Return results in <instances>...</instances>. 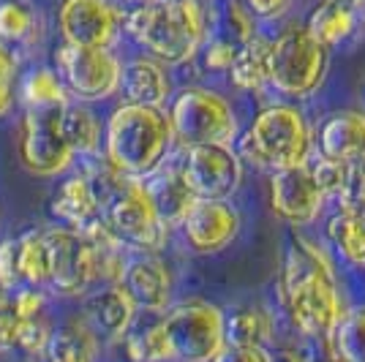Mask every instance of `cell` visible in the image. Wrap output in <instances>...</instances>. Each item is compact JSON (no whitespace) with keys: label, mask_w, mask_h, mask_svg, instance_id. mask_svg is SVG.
Segmentation results:
<instances>
[{"label":"cell","mask_w":365,"mask_h":362,"mask_svg":"<svg viewBox=\"0 0 365 362\" xmlns=\"http://www.w3.org/2000/svg\"><path fill=\"white\" fill-rule=\"evenodd\" d=\"M55 71L71 98L91 104L118 93L123 63L112 49L61 44L55 49Z\"/></svg>","instance_id":"obj_9"},{"label":"cell","mask_w":365,"mask_h":362,"mask_svg":"<svg viewBox=\"0 0 365 362\" xmlns=\"http://www.w3.org/2000/svg\"><path fill=\"white\" fill-rule=\"evenodd\" d=\"M14 85H16V61L9 52V46L0 44V118L14 104Z\"/></svg>","instance_id":"obj_36"},{"label":"cell","mask_w":365,"mask_h":362,"mask_svg":"<svg viewBox=\"0 0 365 362\" xmlns=\"http://www.w3.org/2000/svg\"><path fill=\"white\" fill-rule=\"evenodd\" d=\"M338 210L365 212V158L346 166V180L338 197Z\"/></svg>","instance_id":"obj_34"},{"label":"cell","mask_w":365,"mask_h":362,"mask_svg":"<svg viewBox=\"0 0 365 362\" xmlns=\"http://www.w3.org/2000/svg\"><path fill=\"white\" fill-rule=\"evenodd\" d=\"M16 267L22 284L46 286V272H49L46 229H31L22 237H16Z\"/></svg>","instance_id":"obj_29"},{"label":"cell","mask_w":365,"mask_h":362,"mask_svg":"<svg viewBox=\"0 0 365 362\" xmlns=\"http://www.w3.org/2000/svg\"><path fill=\"white\" fill-rule=\"evenodd\" d=\"M294 0H245L248 11L257 16V19H281L292 9Z\"/></svg>","instance_id":"obj_41"},{"label":"cell","mask_w":365,"mask_h":362,"mask_svg":"<svg viewBox=\"0 0 365 362\" xmlns=\"http://www.w3.org/2000/svg\"><path fill=\"white\" fill-rule=\"evenodd\" d=\"M175 142L194 145H232L237 139V115L221 93L210 88H185L175 95L167 112Z\"/></svg>","instance_id":"obj_7"},{"label":"cell","mask_w":365,"mask_h":362,"mask_svg":"<svg viewBox=\"0 0 365 362\" xmlns=\"http://www.w3.org/2000/svg\"><path fill=\"white\" fill-rule=\"evenodd\" d=\"M229 79L240 90H262L270 85V38L254 36L237 46L229 66Z\"/></svg>","instance_id":"obj_23"},{"label":"cell","mask_w":365,"mask_h":362,"mask_svg":"<svg viewBox=\"0 0 365 362\" xmlns=\"http://www.w3.org/2000/svg\"><path fill=\"white\" fill-rule=\"evenodd\" d=\"M101 351L98 335L82 316H71L66 324L52 330L46 360L49 362H96Z\"/></svg>","instance_id":"obj_22"},{"label":"cell","mask_w":365,"mask_h":362,"mask_svg":"<svg viewBox=\"0 0 365 362\" xmlns=\"http://www.w3.org/2000/svg\"><path fill=\"white\" fill-rule=\"evenodd\" d=\"M109 3H115L118 9H123V6H131V9H134V6H139V3H145V0H109Z\"/></svg>","instance_id":"obj_42"},{"label":"cell","mask_w":365,"mask_h":362,"mask_svg":"<svg viewBox=\"0 0 365 362\" xmlns=\"http://www.w3.org/2000/svg\"><path fill=\"white\" fill-rule=\"evenodd\" d=\"M58 33L63 44L112 49L123 33V9L109 0H61Z\"/></svg>","instance_id":"obj_12"},{"label":"cell","mask_w":365,"mask_h":362,"mask_svg":"<svg viewBox=\"0 0 365 362\" xmlns=\"http://www.w3.org/2000/svg\"><path fill=\"white\" fill-rule=\"evenodd\" d=\"M120 286L134 300L137 311L161 314L172 305V270L158 254L128 257L120 275Z\"/></svg>","instance_id":"obj_15"},{"label":"cell","mask_w":365,"mask_h":362,"mask_svg":"<svg viewBox=\"0 0 365 362\" xmlns=\"http://www.w3.org/2000/svg\"><path fill=\"white\" fill-rule=\"evenodd\" d=\"M82 319L91 324L98 341L120 343L125 332L131 330V324L137 321V305L125 294L120 284H109V286H101L98 291L88 294Z\"/></svg>","instance_id":"obj_17"},{"label":"cell","mask_w":365,"mask_h":362,"mask_svg":"<svg viewBox=\"0 0 365 362\" xmlns=\"http://www.w3.org/2000/svg\"><path fill=\"white\" fill-rule=\"evenodd\" d=\"M19 324H22V319L16 314L14 300L6 291H0V351L3 348H14Z\"/></svg>","instance_id":"obj_39"},{"label":"cell","mask_w":365,"mask_h":362,"mask_svg":"<svg viewBox=\"0 0 365 362\" xmlns=\"http://www.w3.org/2000/svg\"><path fill=\"white\" fill-rule=\"evenodd\" d=\"M139 182H142L145 194L150 197L153 207L158 212V218H161L169 229L180 227L185 212L191 210V205L197 202V197L191 194L188 182L182 177L180 164H175V161H161L150 175L139 177Z\"/></svg>","instance_id":"obj_18"},{"label":"cell","mask_w":365,"mask_h":362,"mask_svg":"<svg viewBox=\"0 0 365 362\" xmlns=\"http://www.w3.org/2000/svg\"><path fill=\"white\" fill-rule=\"evenodd\" d=\"M235 152L243 166L259 172L303 166L314 152V128L297 106L270 104L254 118L248 131L237 136Z\"/></svg>","instance_id":"obj_4"},{"label":"cell","mask_w":365,"mask_h":362,"mask_svg":"<svg viewBox=\"0 0 365 362\" xmlns=\"http://www.w3.org/2000/svg\"><path fill=\"white\" fill-rule=\"evenodd\" d=\"M41 16L28 0H0V44H33Z\"/></svg>","instance_id":"obj_27"},{"label":"cell","mask_w":365,"mask_h":362,"mask_svg":"<svg viewBox=\"0 0 365 362\" xmlns=\"http://www.w3.org/2000/svg\"><path fill=\"white\" fill-rule=\"evenodd\" d=\"M227 343H243V346H267L275 335L273 314L264 305H243L232 311L224 321Z\"/></svg>","instance_id":"obj_26"},{"label":"cell","mask_w":365,"mask_h":362,"mask_svg":"<svg viewBox=\"0 0 365 362\" xmlns=\"http://www.w3.org/2000/svg\"><path fill=\"white\" fill-rule=\"evenodd\" d=\"M19 95L28 109L33 106H55V104H66L71 101V95L66 90L63 79L58 76V71L46 68V66H38L33 68L31 74L22 79V88H19Z\"/></svg>","instance_id":"obj_31"},{"label":"cell","mask_w":365,"mask_h":362,"mask_svg":"<svg viewBox=\"0 0 365 362\" xmlns=\"http://www.w3.org/2000/svg\"><path fill=\"white\" fill-rule=\"evenodd\" d=\"M98 207H101L104 227L125 251L158 254L167 245L169 227L158 218L150 197L145 194L137 177H123L107 197L98 202Z\"/></svg>","instance_id":"obj_5"},{"label":"cell","mask_w":365,"mask_h":362,"mask_svg":"<svg viewBox=\"0 0 365 362\" xmlns=\"http://www.w3.org/2000/svg\"><path fill=\"white\" fill-rule=\"evenodd\" d=\"M224 311L205 300H185L167 308L161 327L167 332L172 362H210L227 343Z\"/></svg>","instance_id":"obj_8"},{"label":"cell","mask_w":365,"mask_h":362,"mask_svg":"<svg viewBox=\"0 0 365 362\" xmlns=\"http://www.w3.org/2000/svg\"><path fill=\"white\" fill-rule=\"evenodd\" d=\"M63 104L33 106L25 112V134L19 155L28 172L38 177H58L74 164L76 152L61 120Z\"/></svg>","instance_id":"obj_10"},{"label":"cell","mask_w":365,"mask_h":362,"mask_svg":"<svg viewBox=\"0 0 365 362\" xmlns=\"http://www.w3.org/2000/svg\"><path fill=\"white\" fill-rule=\"evenodd\" d=\"M319 158L335 164H354L365 158V115L357 109H338L324 115L314 131Z\"/></svg>","instance_id":"obj_16"},{"label":"cell","mask_w":365,"mask_h":362,"mask_svg":"<svg viewBox=\"0 0 365 362\" xmlns=\"http://www.w3.org/2000/svg\"><path fill=\"white\" fill-rule=\"evenodd\" d=\"M61 120L66 128V136L71 142L76 155H98L101 142H104V123L98 120V115L82 101H66L61 109Z\"/></svg>","instance_id":"obj_24"},{"label":"cell","mask_w":365,"mask_h":362,"mask_svg":"<svg viewBox=\"0 0 365 362\" xmlns=\"http://www.w3.org/2000/svg\"><path fill=\"white\" fill-rule=\"evenodd\" d=\"M278 291L289 321L305 338L327 341L346 311L333 251L311 237H294L289 242Z\"/></svg>","instance_id":"obj_1"},{"label":"cell","mask_w":365,"mask_h":362,"mask_svg":"<svg viewBox=\"0 0 365 362\" xmlns=\"http://www.w3.org/2000/svg\"><path fill=\"white\" fill-rule=\"evenodd\" d=\"M52 215L63 221V227L71 229H85L101 224V207H98V199L93 194L91 182L85 175H71L58 185L55 197H52Z\"/></svg>","instance_id":"obj_21"},{"label":"cell","mask_w":365,"mask_h":362,"mask_svg":"<svg viewBox=\"0 0 365 362\" xmlns=\"http://www.w3.org/2000/svg\"><path fill=\"white\" fill-rule=\"evenodd\" d=\"M213 22L205 0H145L123 11V33L164 66L194 61Z\"/></svg>","instance_id":"obj_2"},{"label":"cell","mask_w":365,"mask_h":362,"mask_svg":"<svg viewBox=\"0 0 365 362\" xmlns=\"http://www.w3.org/2000/svg\"><path fill=\"white\" fill-rule=\"evenodd\" d=\"M22 286L16 267V237L0 242V291H16Z\"/></svg>","instance_id":"obj_38"},{"label":"cell","mask_w":365,"mask_h":362,"mask_svg":"<svg viewBox=\"0 0 365 362\" xmlns=\"http://www.w3.org/2000/svg\"><path fill=\"white\" fill-rule=\"evenodd\" d=\"M324 202L327 199L317 182L311 161L303 166L270 172V207L281 221H287L292 227L314 224Z\"/></svg>","instance_id":"obj_13"},{"label":"cell","mask_w":365,"mask_h":362,"mask_svg":"<svg viewBox=\"0 0 365 362\" xmlns=\"http://www.w3.org/2000/svg\"><path fill=\"white\" fill-rule=\"evenodd\" d=\"M324 234L330 240L333 254L354 267H365V212L338 210L330 215Z\"/></svg>","instance_id":"obj_25"},{"label":"cell","mask_w":365,"mask_h":362,"mask_svg":"<svg viewBox=\"0 0 365 362\" xmlns=\"http://www.w3.org/2000/svg\"><path fill=\"white\" fill-rule=\"evenodd\" d=\"M330 68V49L305 25H292L270 41V88L289 98H308L322 88Z\"/></svg>","instance_id":"obj_6"},{"label":"cell","mask_w":365,"mask_h":362,"mask_svg":"<svg viewBox=\"0 0 365 362\" xmlns=\"http://www.w3.org/2000/svg\"><path fill=\"white\" fill-rule=\"evenodd\" d=\"M235 52H237V44H232L229 38L218 36V33H210V38L199 49L207 71H229V66L235 61Z\"/></svg>","instance_id":"obj_35"},{"label":"cell","mask_w":365,"mask_h":362,"mask_svg":"<svg viewBox=\"0 0 365 362\" xmlns=\"http://www.w3.org/2000/svg\"><path fill=\"white\" fill-rule=\"evenodd\" d=\"M182 177L197 199H229L243 182V161L232 145L182 148Z\"/></svg>","instance_id":"obj_11"},{"label":"cell","mask_w":365,"mask_h":362,"mask_svg":"<svg viewBox=\"0 0 365 362\" xmlns=\"http://www.w3.org/2000/svg\"><path fill=\"white\" fill-rule=\"evenodd\" d=\"M365 25V0H322L308 14L305 31L327 49L357 38Z\"/></svg>","instance_id":"obj_19"},{"label":"cell","mask_w":365,"mask_h":362,"mask_svg":"<svg viewBox=\"0 0 365 362\" xmlns=\"http://www.w3.org/2000/svg\"><path fill=\"white\" fill-rule=\"evenodd\" d=\"M210 362H275L267 346H243V343H224Z\"/></svg>","instance_id":"obj_37"},{"label":"cell","mask_w":365,"mask_h":362,"mask_svg":"<svg viewBox=\"0 0 365 362\" xmlns=\"http://www.w3.org/2000/svg\"><path fill=\"white\" fill-rule=\"evenodd\" d=\"M52 330H55V324H52L44 314L22 319V324H19V330H16L14 348H19V351L28 354V357H46V346H49Z\"/></svg>","instance_id":"obj_33"},{"label":"cell","mask_w":365,"mask_h":362,"mask_svg":"<svg viewBox=\"0 0 365 362\" xmlns=\"http://www.w3.org/2000/svg\"><path fill=\"white\" fill-rule=\"evenodd\" d=\"M243 218L229 199H197L182 218V237L202 257H213L229 248L240 234Z\"/></svg>","instance_id":"obj_14"},{"label":"cell","mask_w":365,"mask_h":362,"mask_svg":"<svg viewBox=\"0 0 365 362\" xmlns=\"http://www.w3.org/2000/svg\"><path fill=\"white\" fill-rule=\"evenodd\" d=\"M172 128L164 109L120 104L104 123L101 152L125 177H145L172 150Z\"/></svg>","instance_id":"obj_3"},{"label":"cell","mask_w":365,"mask_h":362,"mask_svg":"<svg viewBox=\"0 0 365 362\" xmlns=\"http://www.w3.org/2000/svg\"><path fill=\"white\" fill-rule=\"evenodd\" d=\"M257 16L248 11L245 0H227V6L221 9V14L215 16L213 33L229 38L232 44H245L248 38L257 36Z\"/></svg>","instance_id":"obj_32"},{"label":"cell","mask_w":365,"mask_h":362,"mask_svg":"<svg viewBox=\"0 0 365 362\" xmlns=\"http://www.w3.org/2000/svg\"><path fill=\"white\" fill-rule=\"evenodd\" d=\"M327 341L333 343L335 362H365V305L346 308Z\"/></svg>","instance_id":"obj_30"},{"label":"cell","mask_w":365,"mask_h":362,"mask_svg":"<svg viewBox=\"0 0 365 362\" xmlns=\"http://www.w3.org/2000/svg\"><path fill=\"white\" fill-rule=\"evenodd\" d=\"M125 346V357L131 362H172L167 332L161 327V319L150 324H131V330L125 332L120 341Z\"/></svg>","instance_id":"obj_28"},{"label":"cell","mask_w":365,"mask_h":362,"mask_svg":"<svg viewBox=\"0 0 365 362\" xmlns=\"http://www.w3.org/2000/svg\"><path fill=\"white\" fill-rule=\"evenodd\" d=\"M11 300H14V308H16V314H19V319H31V316L44 314V294L36 286H31V289L19 286Z\"/></svg>","instance_id":"obj_40"},{"label":"cell","mask_w":365,"mask_h":362,"mask_svg":"<svg viewBox=\"0 0 365 362\" xmlns=\"http://www.w3.org/2000/svg\"><path fill=\"white\" fill-rule=\"evenodd\" d=\"M118 93H123L125 104L164 109L172 95V82H169L164 63H158L155 58H134V61L123 63Z\"/></svg>","instance_id":"obj_20"}]
</instances>
